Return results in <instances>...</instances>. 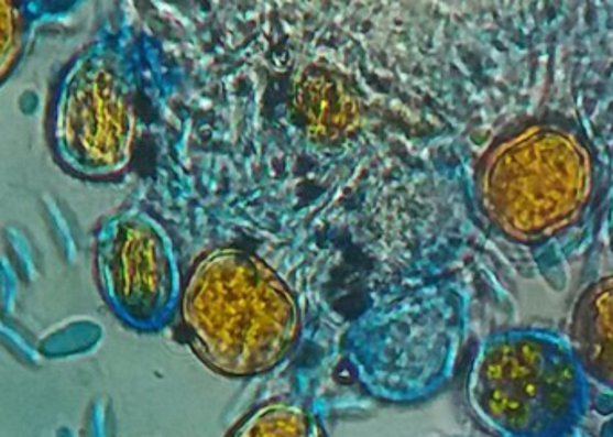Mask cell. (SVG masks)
<instances>
[{
    "label": "cell",
    "instance_id": "obj_1",
    "mask_svg": "<svg viewBox=\"0 0 613 437\" xmlns=\"http://www.w3.org/2000/svg\"><path fill=\"white\" fill-rule=\"evenodd\" d=\"M595 194L594 153L580 131L558 121L506 131L473 171V205L488 230L536 256L587 227Z\"/></svg>",
    "mask_w": 613,
    "mask_h": 437
},
{
    "label": "cell",
    "instance_id": "obj_2",
    "mask_svg": "<svg viewBox=\"0 0 613 437\" xmlns=\"http://www.w3.org/2000/svg\"><path fill=\"white\" fill-rule=\"evenodd\" d=\"M176 317L194 356L233 380L267 375L284 364L304 327L287 280L267 260L236 245L196 262Z\"/></svg>",
    "mask_w": 613,
    "mask_h": 437
},
{
    "label": "cell",
    "instance_id": "obj_3",
    "mask_svg": "<svg viewBox=\"0 0 613 437\" xmlns=\"http://www.w3.org/2000/svg\"><path fill=\"white\" fill-rule=\"evenodd\" d=\"M469 328V298L450 282L382 294L348 325L344 361L373 400L422 404L455 379Z\"/></svg>",
    "mask_w": 613,
    "mask_h": 437
},
{
    "label": "cell",
    "instance_id": "obj_4",
    "mask_svg": "<svg viewBox=\"0 0 613 437\" xmlns=\"http://www.w3.org/2000/svg\"><path fill=\"white\" fill-rule=\"evenodd\" d=\"M590 384L563 334L504 328L473 350L463 398L488 436L566 437L589 411Z\"/></svg>",
    "mask_w": 613,
    "mask_h": 437
},
{
    "label": "cell",
    "instance_id": "obj_5",
    "mask_svg": "<svg viewBox=\"0 0 613 437\" xmlns=\"http://www.w3.org/2000/svg\"><path fill=\"white\" fill-rule=\"evenodd\" d=\"M139 135V79L127 42L102 34L59 73L47 139L67 173L107 182L130 167Z\"/></svg>",
    "mask_w": 613,
    "mask_h": 437
},
{
    "label": "cell",
    "instance_id": "obj_6",
    "mask_svg": "<svg viewBox=\"0 0 613 437\" xmlns=\"http://www.w3.org/2000/svg\"><path fill=\"white\" fill-rule=\"evenodd\" d=\"M97 287L124 327L156 334L178 316L184 276L173 237L139 207L102 219L94 236Z\"/></svg>",
    "mask_w": 613,
    "mask_h": 437
},
{
    "label": "cell",
    "instance_id": "obj_7",
    "mask_svg": "<svg viewBox=\"0 0 613 437\" xmlns=\"http://www.w3.org/2000/svg\"><path fill=\"white\" fill-rule=\"evenodd\" d=\"M563 336L590 382L613 393V273L578 294Z\"/></svg>",
    "mask_w": 613,
    "mask_h": 437
},
{
    "label": "cell",
    "instance_id": "obj_8",
    "mask_svg": "<svg viewBox=\"0 0 613 437\" xmlns=\"http://www.w3.org/2000/svg\"><path fill=\"white\" fill-rule=\"evenodd\" d=\"M225 437H329V433L307 400L284 394L250 408Z\"/></svg>",
    "mask_w": 613,
    "mask_h": 437
},
{
    "label": "cell",
    "instance_id": "obj_9",
    "mask_svg": "<svg viewBox=\"0 0 613 437\" xmlns=\"http://www.w3.org/2000/svg\"><path fill=\"white\" fill-rule=\"evenodd\" d=\"M33 4L0 0V87L19 70L33 44L36 13Z\"/></svg>",
    "mask_w": 613,
    "mask_h": 437
}]
</instances>
